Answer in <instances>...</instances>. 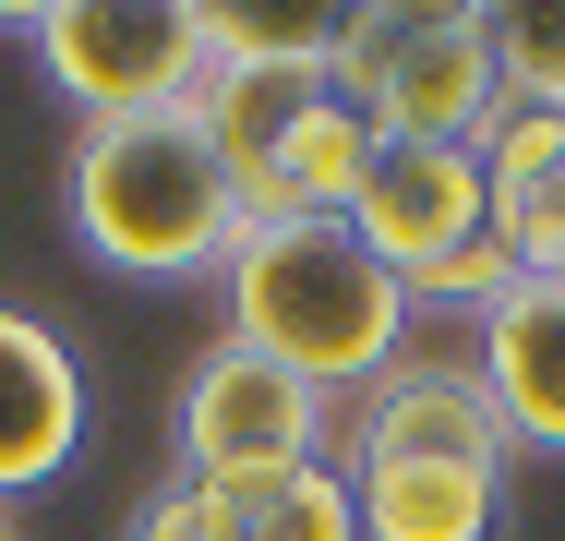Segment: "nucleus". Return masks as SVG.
I'll list each match as a JSON object with an SVG mask.
<instances>
[{"label":"nucleus","mask_w":565,"mask_h":541,"mask_svg":"<svg viewBox=\"0 0 565 541\" xmlns=\"http://www.w3.org/2000/svg\"><path fill=\"white\" fill-rule=\"evenodd\" d=\"M217 289H228V337H253L265 361H289V373L326 385L338 410L409 361V325H422L409 277L373 265L349 216H277V229H241V253L217 265Z\"/></svg>","instance_id":"1"},{"label":"nucleus","mask_w":565,"mask_h":541,"mask_svg":"<svg viewBox=\"0 0 565 541\" xmlns=\"http://www.w3.org/2000/svg\"><path fill=\"white\" fill-rule=\"evenodd\" d=\"M73 241L132 289L217 277L241 253V181H228L205 108H145V120L73 132Z\"/></svg>","instance_id":"2"},{"label":"nucleus","mask_w":565,"mask_h":541,"mask_svg":"<svg viewBox=\"0 0 565 541\" xmlns=\"http://www.w3.org/2000/svg\"><path fill=\"white\" fill-rule=\"evenodd\" d=\"M338 85L385 145H481L493 132V12L481 0H349Z\"/></svg>","instance_id":"3"},{"label":"nucleus","mask_w":565,"mask_h":541,"mask_svg":"<svg viewBox=\"0 0 565 541\" xmlns=\"http://www.w3.org/2000/svg\"><path fill=\"white\" fill-rule=\"evenodd\" d=\"M349 229L373 265L409 277L422 314H481L518 265L493 241V181H481V145H373L361 193H349Z\"/></svg>","instance_id":"4"},{"label":"nucleus","mask_w":565,"mask_h":541,"mask_svg":"<svg viewBox=\"0 0 565 541\" xmlns=\"http://www.w3.org/2000/svg\"><path fill=\"white\" fill-rule=\"evenodd\" d=\"M49 61V85L97 120H145V108H193L205 97V36L181 0H36L12 12Z\"/></svg>","instance_id":"5"},{"label":"nucleus","mask_w":565,"mask_h":541,"mask_svg":"<svg viewBox=\"0 0 565 541\" xmlns=\"http://www.w3.org/2000/svg\"><path fill=\"white\" fill-rule=\"evenodd\" d=\"M338 457V397L301 385L289 361H265L253 337H217L181 385V481H265V469H313Z\"/></svg>","instance_id":"6"},{"label":"nucleus","mask_w":565,"mask_h":541,"mask_svg":"<svg viewBox=\"0 0 565 541\" xmlns=\"http://www.w3.org/2000/svg\"><path fill=\"white\" fill-rule=\"evenodd\" d=\"M469 373L493 385L505 445L565 457V277H505L469 314Z\"/></svg>","instance_id":"7"},{"label":"nucleus","mask_w":565,"mask_h":541,"mask_svg":"<svg viewBox=\"0 0 565 541\" xmlns=\"http://www.w3.org/2000/svg\"><path fill=\"white\" fill-rule=\"evenodd\" d=\"M349 457H446V469H505L518 445L493 422V385L469 361H397L385 385L349 397Z\"/></svg>","instance_id":"8"},{"label":"nucleus","mask_w":565,"mask_h":541,"mask_svg":"<svg viewBox=\"0 0 565 541\" xmlns=\"http://www.w3.org/2000/svg\"><path fill=\"white\" fill-rule=\"evenodd\" d=\"M73 457H85V361L49 314L0 301V506L49 494Z\"/></svg>","instance_id":"9"},{"label":"nucleus","mask_w":565,"mask_h":541,"mask_svg":"<svg viewBox=\"0 0 565 541\" xmlns=\"http://www.w3.org/2000/svg\"><path fill=\"white\" fill-rule=\"evenodd\" d=\"M481 181H493L505 265H518V277H565V108H493Z\"/></svg>","instance_id":"10"},{"label":"nucleus","mask_w":565,"mask_h":541,"mask_svg":"<svg viewBox=\"0 0 565 541\" xmlns=\"http://www.w3.org/2000/svg\"><path fill=\"white\" fill-rule=\"evenodd\" d=\"M361 494V541H493L505 530V469L446 457H338Z\"/></svg>","instance_id":"11"},{"label":"nucleus","mask_w":565,"mask_h":541,"mask_svg":"<svg viewBox=\"0 0 565 541\" xmlns=\"http://www.w3.org/2000/svg\"><path fill=\"white\" fill-rule=\"evenodd\" d=\"M373 145H385V132H373L338 85H313L301 120L277 132V216H349L361 169H373Z\"/></svg>","instance_id":"12"},{"label":"nucleus","mask_w":565,"mask_h":541,"mask_svg":"<svg viewBox=\"0 0 565 541\" xmlns=\"http://www.w3.org/2000/svg\"><path fill=\"white\" fill-rule=\"evenodd\" d=\"M193 36H205V73H326L338 61V24L349 0L326 12H241V0H181Z\"/></svg>","instance_id":"13"},{"label":"nucleus","mask_w":565,"mask_h":541,"mask_svg":"<svg viewBox=\"0 0 565 541\" xmlns=\"http://www.w3.org/2000/svg\"><path fill=\"white\" fill-rule=\"evenodd\" d=\"M217 494V481H205ZM228 530L241 541H361V494H349L338 457H313V469H265V481H228L217 494Z\"/></svg>","instance_id":"14"},{"label":"nucleus","mask_w":565,"mask_h":541,"mask_svg":"<svg viewBox=\"0 0 565 541\" xmlns=\"http://www.w3.org/2000/svg\"><path fill=\"white\" fill-rule=\"evenodd\" d=\"M493 97L505 108H565V0L493 12Z\"/></svg>","instance_id":"15"},{"label":"nucleus","mask_w":565,"mask_h":541,"mask_svg":"<svg viewBox=\"0 0 565 541\" xmlns=\"http://www.w3.org/2000/svg\"><path fill=\"white\" fill-rule=\"evenodd\" d=\"M132 541H241V530H228V506L205 494V481H181V469H169V481L132 506Z\"/></svg>","instance_id":"16"},{"label":"nucleus","mask_w":565,"mask_h":541,"mask_svg":"<svg viewBox=\"0 0 565 541\" xmlns=\"http://www.w3.org/2000/svg\"><path fill=\"white\" fill-rule=\"evenodd\" d=\"M0 541H12V518H0Z\"/></svg>","instance_id":"17"}]
</instances>
